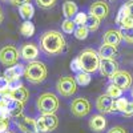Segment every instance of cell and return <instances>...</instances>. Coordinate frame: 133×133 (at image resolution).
<instances>
[{
	"instance_id": "1",
	"label": "cell",
	"mask_w": 133,
	"mask_h": 133,
	"mask_svg": "<svg viewBox=\"0 0 133 133\" xmlns=\"http://www.w3.org/2000/svg\"><path fill=\"white\" fill-rule=\"evenodd\" d=\"M39 41H40V49L49 56H56V55L63 53L66 45V41L61 35V32L55 29L43 32Z\"/></svg>"
},
{
	"instance_id": "2",
	"label": "cell",
	"mask_w": 133,
	"mask_h": 133,
	"mask_svg": "<svg viewBox=\"0 0 133 133\" xmlns=\"http://www.w3.org/2000/svg\"><path fill=\"white\" fill-rule=\"evenodd\" d=\"M47 66L41 61H29L25 65V72H24V77L31 83V84H40L47 79Z\"/></svg>"
},
{
	"instance_id": "3",
	"label": "cell",
	"mask_w": 133,
	"mask_h": 133,
	"mask_svg": "<svg viewBox=\"0 0 133 133\" xmlns=\"http://www.w3.org/2000/svg\"><path fill=\"white\" fill-rule=\"evenodd\" d=\"M77 57H79L80 64H81V71L88 72V73H95L96 71H98L101 59H100L98 53L93 48L83 49Z\"/></svg>"
},
{
	"instance_id": "4",
	"label": "cell",
	"mask_w": 133,
	"mask_h": 133,
	"mask_svg": "<svg viewBox=\"0 0 133 133\" xmlns=\"http://www.w3.org/2000/svg\"><path fill=\"white\" fill-rule=\"evenodd\" d=\"M36 105L41 115H52L59 109V98L56 95H53L51 92H45L39 96Z\"/></svg>"
},
{
	"instance_id": "5",
	"label": "cell",
	"mask_w": 133,
	"mask_h": 133,
	"mask_svg": "<svg viewBox=\"0 0 133 133\" xmlns=\"http://www.w3.org/2000/svg\"><path fill=\"white\" fill-rule=\"evenodd\" d=\"M56 91L63 97H72L77 91V83L75 80V77L72 76L60 77L56 83Z\"/></svg>"
},
{
	"instance_id": "6",
	"label": "cell",
	"mask_w": 133,
	"mask_h": 133,
	"mask_svg": "<svg viewBox=\"0 0 133 133\" xmlns=\"http://www.w3.org/2000/svg\"><path fill=\"white\" fill-rule=\"evenodd\" d=\"M59 125V118L57 116L52 113V115H43L39 118H36V128L37 133H48L52 132L57 128Z\"/></svg>"
},
{
	"instance_id": "7",
	"label": "cell",
	"mask_w": 133,
	"mask_h": 133,
	"mask_svg": "<svg viewBox=\"0 0 133 133\" xmlns=\"http://www.w3.org/2000/svg\"><path fill=\"white\" fill-rule=\"evenodd\" d=\"M20 56V52L15 45H4L0 48V63L5 66H12L17 64Z\"/></svg>"
},
{
	"instance_id": "8",
	"label": "cell",
	"mask_w": 133,
	"mask_h": 133,
	"mask_svg": "<svg viewBox=\"0 0 133 133\" xmlns=\"http://www.w3.org/2000/svg\"><path fill=\"white\" fill-rule=\"evenodd\" d=\"M71 112L75 117H85L91 112V103L84 97H77L71 104Z\"/></svg>"
},
{
	"instance_id": "9",
	"label": "cell",
	"mask_w": 133,
	"mask_h": 133,
	"mask_svg": "<svg viewBox=\"0 0 133 133\" xmlns=\"http://www.w3.org/2000/svg\"><path fill=\"white\" fill-rule=\"evenodd\" d=\"M2 107L7 108L8 109V112H9V116L11 117H19L21 116V113H23V103H20V101H16V100H14L12 97H11L9 95H4V98H3V103L0 104Z\"/></svg>"
},
{
	"instance_id": "10",
	"label": "cell",
	"mask_w": 133,
	"mask_h": 133,
	"mask_svg": "<svg viewBox=\"0 0 133 133\" xmlns=\"http://www.w3.org/2000/svg\"><path fill=\"white\" fill-rule=\"evenodd\" d=\"M110 81H112V84L120 87L123 91H127L132 85V76L127 71H118L110 77Z\"/></svg>"
},
{
	"instance_id": "11",
	"label": "cell",
	"mask_w": 133,
	"mask_h": 133,
	"mask_svg": "<svg viewBox=\"0 0 133 133\" xmlns=\"http://www.w3.org/2000/svg\"><path fill=\"white\" fill-rule=\"evenodd\" d=\"M113 105H115V98L110 97L107 93L98 96L97 100H96V108L98 109V112L103 113V115L112 113L113 112Z\"/></svg>"
},
{
	"instance_id": "12",
	"label": "cell",
	"mask_w": 133,
	"mask_h": 133,
	"mask_svg": "<svg viewBox=\"0 0 133 133\" xmlns=\"http://www.w3.org/2000/svg\"><path fill=\"white\" fill-rule=\"evenodd\" d=\"M109 5L108 3L103 2V0H97V2L92 3L89 7V15H93L96 17H98L100 20H104L105 17H108L109 15Z\"/></svg>"
},
{
	"instance_id": "13",
	"label": "cell",
	"mask_w": 133,
	"mask_h": 133,
	"mask_svg": "<svg viewBox=\"0 0 133 133\" xmlns=\"http://www.w3.org/2000/svg\"><path fill=\"white\" fill-rule=\"evenodd\" d=\"M100 73L105 77H112L116 72H118V64L115 59H101L100 61V68H98Z\"/></svg>"
},
{
	"instance_id": "14",
	"label": "cell",
	"mask_w": 133,
	"mask_h": 133,
	"mask_svg": "<svg viewBox=\"0 0 133 133\" xmlns=\"http://www.w3.org/2000/svg\"><path fill=\"white\" fill-rule=\"evenodd\" d=\"M16 125L23 133H37L36 128V120L25 117V116H19L16 117Z\"/></svg>"
},
{
	"instance_id": "15",
	"label": "cell",
	"mask_w": 133,
	"mask_h": 133,
	"mask_svg": "<svg viewBox=\"0 0 133 133\" xmlns=\"http://www.w3.org/2000/svg\"><path fill=\"white\" fill-rule=\"evenodd\" d=\"M20 56L27 61H33L39 56V48L33 43H25L20 48Z\"/></svg>"
},
{
	"instance_id": "16",
	"label": "cell",
	"mask_w": 133,
	"mask_h": 133,
	"mask_svg": "<svg viewBox=\"0 0 133 133\" xmlns=\"http://www.w3.org/2000/svg\"><path fill=\"white\" fill-rule=\"evenodd\" d=\"M123 40L121 36V31L118 29H108L104 35H103V44H108V45H113V47H118V44Z\"/></svg>"
},
{
	"instance_id": "17",
	"label": "cell",
	"mask_w": 133,
	"mask_h": 133,
	"mask_svg": "<svg viewBox=\"0 0 133 133\" xmlns=\"http://www.w3.org/2000/svg\"><path fill=\"white\" fill-rule=\"evenodd\" d=\"M25 72V65L23 64H15L12 66H8L4 71V77L8 80H19Z\"/></svg>"
},
{
	"instance_id": "18",
	"label": "cell",
	"mask_w": 133,
	"mask_h": 133,
	"mask_svg": "<svg viewBox=\"0 0 133 133\" xmlns=\"http://www.w3.org/2000/svg\"><path fill=\"white\" fill-rule=\"evenodd\" d=\"M107 127V120L103 115H93L89 120V128L93 132H103Z\"/></svg>"
},
{
	"instance_id": "19",
	"label": "cell",
	"mask_w": 133,
	"mask_h": 133,
	"mask_svg": "<svg viewBox=\"0 0 133 133\" xmlns=\"http://www.w3.org/2000/svg\"><path fill=\"white\" fill-rule=\"evenodd\" d=\"M97 53H98L100 59H115L117 56V47L103 44V45L98 48Z\"/></svg>"
},
{
	"instance_id": "20",
	"label": "cell",
	"mask_w": 133,
	"mask_h": 133,
	"mask_svg": "<svg viewBox=\"0 0 133 133\" xmlns=\"http://www.w3.org/2000/svg\"><path fill=\"white\" fill-rule=\"evenodd\" d=\"M79 12V8L75 2L71 0H66L63 4V15L65 16V19H73L76 16V14Z\"/></svg>"
},
{
	"instance_id": "21",
	"label": "cell",
	"mask_w": 133,
	"mask_h": 133,
	"mask_svg": "<svg viewBox=\"0 0 133 133\" xmlns=\"http://www.w3.org/2000/svg\"><path fill=\"white\" fill-rule=\"evenodd\" d=\"M8 95L12 97L14 100H16V101H20V103H25L28 97H29V92L27 88L24 87H21V88H17V89H14V91H9Z\"/></svg>"
},
{
	"instance_id": "22",
	"label": "cell",
	"mask_w": 133,
	"mask_h": 133,
	"mask_svg": "<svg viewBox=\"0 0 133 133\" xmlns=\"http://www.w3.org/2000/svg\"><path fill=\"white\" fill-rule=\"evenodd\" d=\"M19 14L24 20H31L33 15H35V8H33L31 3H25L19 7Z\"/></svg>"
},
{
	"instance_id": "23",
	"label": "cell",
	"mask_w": 133,
	"mask_h": 133,
	"mask_svg": "<svg viewBox=\"0 0 133 133\" xmlns=\"http://www.w3.org/2000/svg\"><path fill=\"white\" fill-rule=\"evenodd\" d=\"M20 33L24 37H31L35 33V25L31 20H24V23L20 25Z\"/></svg>"
},
{
	"instance_id": "24",
	"label": "cell",
	"mask_w": 133,
	"mask_h": 133,
	"mask_svg": "<svg viewBox=\"0 0 133 133\" xmlns=\"http://www.w3.org/2000/svg\"><path fill=\"white\" fill-rule=\"evenodd\" d=\"M75 80H76L77 85L85 87V85H88V84L91 83V73H88V72H84V71H81V72H79V73L76 75Z\"/></svg>"
},
{
	"instance_id": "25",
	"label": "cell",
	"mask_w": 133,
	"mask_h": 133,
	"mask_svg": "<svg viewBox=\"0 0 133 133\" xmlns=\"http://www.w3.org/2000/svg\"><path fill=\"white\" fill-rule=\"evenodd\" d=\"M89 35V29L87 25H76V29L73 32V36L77 40H85Z\"/></svg>"
},
{
	"instance_id": "26",
	"label": "cell",
	"mask_w": 133,
	"mask_h": 133,
	"mask_svg": "<svg viewBox=\"0 0 133 133\" xmlns=\"http://www.w3.org/2000/svg\"><path fill=\"white\" fill-rule=\"evenodd\" d=\"M100 23H101V20H100L98 17H96V16H93V15H89V14H88V20H87V24H85V25L88 27L89 32L97 31L98 27H100Z\"/></svg>"
},
{
	"instance_id": "27",
	"label": "cell",
	"mask_w": 133,
	"mask_h": 133,
	"mask_svg": "<svg viewBox=\"0 0 133 133\" xmlns=\"http://www.w3.org/2000/svg\"><path fill=\"white\" fill-rule=\"evenodd\" d=\"M129 101L125 98V97H118L116 101H115V105H113V110H116V112H120V113H124L125 112V109L128 107Z\"/></svg>"
},
{
	"instance_id": "28",
	"label": "cell",
	"mask_w": 133,
	"mask_h": 133,
	"mask_svg": "<svg viewBox=\"0 0 133 133\" xmlns=\"http://www.w3.org/2000/svg\"><path fill=\"white\" fill-rule=\"evenodd\" d=\"M123 89H121L120 87H117V85H115V84H112L110 83L109 85H108V88H107V95H109L110 97H113V98H118V97H121L123 96Z\"/></svg>"
},
{
	"instance_id": "29",
	"label": "cell",
	"mask_w": 133,
	"mask_h": 133,
	"mask_svg": "<svg viewBox=\"0 0 133 133\" xmlns=\"http://www.w3.org/2000/svg\"><path fill=\"white\" fill-rule=\"evenodd\" d=\"M76 29V24L73 19H65L63 23H61V31L64 33H68V35H71V33H73Z\"/></svg>"
},
{
	"instance_id": "30",
	"label": "cell",
	"mask_w": 133,
	"mask_h": 133,
	"mask_svg": "<svg viewBox=\"0 0 133 133\" xmlns=\"http://www.w3.org/2000/svg\"><path fill=\"white\" fill-rule=\"evenodd\" d=\"M57 0H36V4L41 9H51L56 5Z\"/></svg>"
},
{
	"instance_id": "31",
	"label": "cell",
	"mask_w": 133,
	"mask_h": 133,
	"mask_svg": "<svg viewBox=\"0 0 133 133\" xmlns=\"http://www.w3.org/2000/svg\"><path fill=\"white\" fill-rule=\"evenodd\" d=\"M87 20H88V14L83 12V11H81V12H77L76 16L73 17V21H75L76 25H85Z\"/></svg>"
},
{
	"instance_id": "32",
	"label": "cell",
	"mask_w": 133,
	"mask_h": 133,
	"mask_svg": "<svg viewBox=\"0 0 133 133\" xmlns=\"http://www.w3.org/2000/svg\"><path fill=\"white\" fill-rule=\"evenodd\" d=\"M129 16V12H128V8L127 5H121V8L118 9V12H117V16H116V24H120L121 21H123L125 17Z\"/></svg>"
},
{
	"instance_id": "33",
	"label": "cell",
	"mask_w": 133,
	"mask_h": 133,
	"mask_svg": "<svg viewBox=\"0 0 133 133\" xmlns=\"http://www.w3.org/2000/svg\"><path fill=\"white\" fill-rule=\"evenodd\" d=\"M121 31V36H123V40L133 44V28H127V29H120Z\"/></svg>"
},
{
	"instance_id": "34",
	"label": "cell",
	"mask_w": 133,
	"mask_h": 133,
	"mask_svg": "<svg viewBox=\"0 0 133 133\" xmlns=\"http://www.w3.org/2000/svg\"><path fill=\"white\" fill-rule=\"evenodd\" d=\"M9 91V80L4 76H0V93Z\"/></svg>"
},
{
	"instance_id": "35",
	"label": "cell",
	"mask_w": 133,
	"mask_h": 133,
	"mask_svg": "<svg viewBox=\"0 0 133 133\" xmlns=\"http://www.w3.org/2000/svg\"><path fill=\"white\" fill-rule=\"evenodd\" d=\"M120 25V29H127V28H133V17L132 16H128L125 17L121 23L118 24Z\"/></svg>"
},
{
	"instance_id": "36",
	"label": "cell",
	"mask_w": 133,
	"mask_h": 133,
	"mask_svg": "<svg viewBox=\"0 0 133 133\" xmlns=\"http://www.w3.org/2000/svg\"><path fill=\"white\" fill-rule=\"evenodd\" d=\"M71 69H72L73 72H76V73L81 72V64H80L79 57H76V59H73V60L71 61Z\"/></svg>"
},
{
	"instance_id": "37",
	"label": "cell",
	"mask_w": 133,
	"mask_h": 133,
	"mask_svg": "<svg viewBox=\"0 0 133 133\" xmlns=\"http://www.w3.org/2000/svg\"><path fill=\"white\" fill-rule=\"evenodd\" d=\"M23 87V83L21 80H9V91H14V89H17V88H21ZM8 91V92H9Z\"/></svg>"
},
{
	"instance_id": "38",
	"label": "cell",
	"mask_w": 133,
	"mask_h": 133,
	"mask_svg": "<svg viewBox=\"0 0 133 133\" xmlns=\"http://www.w3.org/2000/svg\"><path fill=\"white\" fill-rule=\"evenodd\" d=\"M8 117H11L8 109L0 105V118H2V120H8Z\"/></svg>"
},
{
	"instance_id": "39",
	"label": "cell",
	"mask_w": 133,
	"mask_h": 133,
	"mask_svg": "<svg viewBox=\"0 0 133 133\" xmlns=\"http://www.w3.org/2000/svg\"><path fill=\"white\" fill-rule=\"evenodd\" d=\"M8 125H9L8 120H2V118H0V133L7 132L8 130Z\"/></svg>"
},
{
	"instance_id": "40",
	"label": "cell",
	"mask_w": 133,
	"mask_h": 133,
	"mask_svg": "<svg viewBox=\"0 0 133 133\" xmlns=\"http://www.w3.org/2000/svg\"><path fill=\"white\" fill-rule=\"evenodd\" d=\"M123 115L127 116V117L133 116V103H129V104H128V107H127V109H125V112H124Z\"/></svg>"
},
{
	"instance_id": "41",
	"label": "cell",
	"mask_w": 133,
	"mask_h": 133,
	"mask_svg": "<svg viewBox=\"0 0 133 133\" xmlns=\"http://www.w3.org/2000/svg\"><path fill=\"white\" fill-rule=\"evenodd\" d=\"M108 133H127V130L123 127H113L110 130H108Z\"/></svg>"
},
{
	"instance_id": "42",
	"label": "cell",
	"mask_w": 133,
	"mask_h": 133,
	"mask_svg": "<svg viewBox=\"0 0 133 133\" xmlns=\"http://www.w3.org/2000/svg\"><path fill=\"white\" fill-rule=\"evenodd\" d=\"M9 2H11V4H12V5L20 7V5H23V4H25V3H29L31 0H9Z\"/></svg>"
},
{
	"instance_id": "43",
	"label": "cell",
	"mask_w": 133,
	"mask_h": 133,
	"mask_svg": "<svg viewBox=\"0 0 133 133\" xmlns=\"http://www.w3.org/2000/svg\"><path fill=\"white\" fill-rule=\"evenodd\" d=\"M127 8H128V12H129V16L133 17V0H129L128 3H125Z\"/></svg>"
},
{
	"instance_id": "44",
	"label": "cell",
	"mask_w": 133,
	"mask_h": 133,
	"mask_svg": "<svg viewBox=\"0 0 133 133\" xmlns=\"http://www.w3.org/2000/svg\"><path fill=\"white\" fill-rule=\"evenodd\" d=\"M3 19H4V16H3V14H2V8H0V24H2Z\"/></svg>"
},
{
	"instance_id": "45",
	"label": "cell",
	"mask_w": 133,
	"mask_h": 133,
	"mask_svg": "<svg viewBox=\"0 0 133 133\" xmlns=\"http://www.w3.org/2000/svg\"><path fill=\"white\" fill-rule=\"evenodd\" d=\"M3 98H4V95H3V93H0V104L3 103Z\"/></svg>"
},
{
	"instance_id": "46",
	"label": "cell",
	"mask_w": 133,
	"mask_h": 133,
	"mask_svg": "<svg viewBox=\"0 0 133 133\" xmlns=\"http://www.w3.org/2000/svg\"><path fill=\"white\" fill-rule=\"evenodd\" d=\"M4 133H12V132H9V130H7V132H4Z\"/></svg>"
},
{
	"instance_id": "47",
	"label": "cell",
	"mask_w": 133,
	"mask_h": 133,
	"mask_svg": "<svg viewBox=\"0 0 133 133\" xmlns=\"http://www.w3.org/2000/svg\"><path fill=\"white\" fill-rule=\"evenodd\" d=\"M132 96H133V88H132Z\"/></svg>"
},
{
	"instance_id": "48",
	"label": "cell",
	"mask_w": 133,
	"mask_h": 133,
	"mask_svg": "<svg viewBox=\"0 0 133 133\" xmlns=\"http://www.w3.org/2000/svg\"><path fill=\"white\" fill-rule=\"evenodd\" d=\"M109 2H113V0H109Z\"/></svg>"
}]
</instances>
